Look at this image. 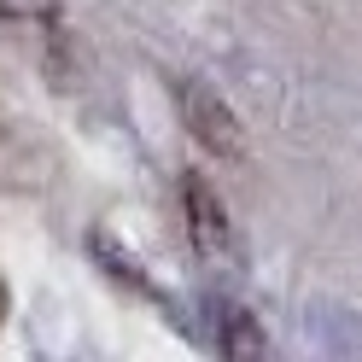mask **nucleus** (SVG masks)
Masks as SVG:
<instances>
[{
  "mask_svg": "<svg viewBox=\"0 0 362 362\" xmlns=\"http://www.w3.org/2000/svg\"><path fill=\"white\" fill-rule=\"evenodd\" d=\"M6 24H12V12H6V0H0V30H6Z\"/></svg>",
  "mask_w": 362,
  "mask_h": 362,
  "instance_id": "7ed1b4c3",
  "label": "nucleus"
},
{
  "mask_svg": "<svg viewBox=\"0 0 362 362\" xmlns=\"http://www.w3.org/2000/svg\"><path fill=\"white\" fill-rule=\"evenodd\" d=\"M175 100H181V123L193 129V141L205 146V152H216V158H245V129H240V117L228 111V100H222L216 88L181 82Z\"/></svg>",
  "mask_w": 362,
  "mask_h": 362,
  "instance_id": "f257e3e1",
  "label": "nucleus"
},
{
  "mask_svg": "<svg viewBox=\"0 0 362 362\" xmlns=\"http://www.w3.org/2000/svg\"><path fill=\"white\" fill-rule=\"evenodd\" d=\"M181 211H187V240L205 263H222L234 257V222H228V205L205 187L199 175H181Z\"/></svg>",
  "mask_w": 362,
  "mask_h": 362,
  "instance_id": "f03ea898",
  "label": "nucleus"
}]
</instances>
